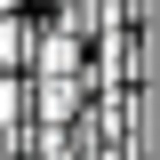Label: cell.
<instances>
[{"label":"cell","mask_w":160,"mask_h":160,"mask_svg":"<svg viewBox=\"0 0 160 160\" xmlns=\"http://www.w3.org/2000/svg\"><path fill=\"white\" fill-rule=\"evenodd\" d=\"M80 56H88L80 24H48V32H32V48H24V72H80Z\"/></svg>","instance_id":"cell-1"},{"label":"cell","mask_w":160,"mask_h":160,"mask_svg":"<svg viewBox=\"0 0 160 160\" xmlns=\"http://www.w3.org/2000/svg\"><path fill=\"white\" fill-rule=\"evenodd\" d=\"M16 128H24V80L0 72V136H16Z\"/></svg>","instance_id":"cell-2"}]
</instances>
